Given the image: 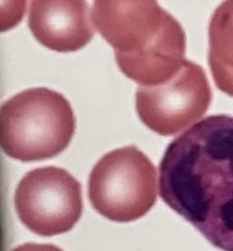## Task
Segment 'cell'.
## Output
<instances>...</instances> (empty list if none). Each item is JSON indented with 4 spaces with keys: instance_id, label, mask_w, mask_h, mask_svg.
I'll return each instance as SVG.
<instances>
[{
    "instance_id": "1",
    "label": "cell",
    "mask_w": 233,
    "mask_h": 251,
    "mask_svg": "<svg viewBox=\"0 0 233 251\" xmlns=\"http://www.w3.org/2000/svg\"><path fill=\"white\" fill-rule=\"evenodd\" d=\"M159 195L213 247L233 251V115H210L168 145Z\"/></svg>"
},
{
    "instance_id": "5",
    "label": "cell",
    "mask_w": 233,
    "mask_h": 251,
    "mask_svg": "<svg viewBox=\"0 0 233 251\" xmlns=\"http://www.w3.org/2000/svg\"><path fill=\"white\" fill-rule=\"evenodd\" d=\"M14 202L25 227L42 237L71 230L83 210L80 183L58 167L28 172L17 185Z\"/></svg>"
},
{
    "instance_id": "4",
    "label": "cell",
    "mask_w": 233,
    "mask_h": 251,
    "mask_svg": "<svg viewBox=\"0 0 233 251\" xmlns=\"http://www.w3.org/2000/svg\"><path fill=\"white\" fill-rule=\"evenodd\" d=\"M88 199L100 215L113 222L139 220L156 203V168L135 146L108 152L91 172Z\"/></svg>"
},
{
    "instance_id": "8",
    "label": "cell",
    "mask_w": 233,
    "mask_h": 251,
    "mask_svg": "<svg viewBox=\"0 0 233 251\" xmlns=\"http://www.w3.org/2000/svg\"><path fill=\"white\" fill-rule=\"evenodd\" d=\"M208 65L220 91L233 97V0H223L208 26Z\"/></svg>"
},
{
    "instance_id": "2",
    "label": "cell",
    "mask_w": 233,
    "mask_h": 251,
    "mask_svg": "<svg viewBox=\"0 0 233 251\" xmlns=\"http://www.w3.org/2000/svg\"><path fill=\"white\" fill-rule=\"evenodd\" d=\"M91 19L119 70L140 86L164 82L183 64V27L157 0H93Z\"/></svg>"
},
{
    "instance_id": "3",
    "label": "cell",
    "mask_w": 233,
    "mask_h": 251,
    "mask_svg": "<svg viewBox=\"0 0 233 251\" xmlns=\"http://www.w3.org/2000/svg\"><path fill=\"white\" fill-rule=\"evenodd\" d=\"M0 144L5 154L22 162L60 154L75 132L69 100L46 87L28 88L1 105Z\"/></svg>"
},
{
    "instance_id": "9",
    "label": "cell",
    "mask_w": 233,
    "mask_h": 251,
    "mask_svg": "<svg viewBox=\"0 0 233 251\" xmlns=\"http://www.w3.org/2000/svg\"><path fill=\"white\" fill-rule=\"evenodd\" d=\"M26 0H2L1 31H7L21 21L25 14Z\"/></svg>"
},
{
    "instance_id": "7",
    "label": "cell",
    "mask_w": 233,
    "mask_h": 251,
    "mask_svg": "<svg viewBox=\"0 0 233 251\" xmlns=\"http://www.w3.org/2000/svg\"><path fill=\"white\" fill-rule=\"evenodd\" d=\"M28 27L42 46L60 53L83 48L95 34L86 0H31Z\"/></svg>"
},
{
    "instance_id": "6",
    "label": "cell",
    "mask_w": 233,
    "mask_h": 251,
    "mask_svg": "<svg viewBox=\"0 0 233 251\" xmlns=\"http://www.w3.org/2000/svg\"><path fill=\"white\" fill-rule=\"evenodd\" d=\"M140 120L156 134L173 136L198 122L208 109L211 88L201 66L184 60L164 82L136 90Z\"/></svg>"
},
{
    "instance_id": "10",
    "label": "cell",
    "mask_w": 233,
    "mask_h": 251,
    "mask_svg": "<svg viewBox=\"0 0 233 251\" xmlns=\"http://www.w3.org/2000/svg\"><path fill=\"white\" fill-rule=\"evenodd\" d=\"M11 251H63L58 247L51 244H34V243H26L24 245L15 248Z\"/></svg>"
}]
</instances>
